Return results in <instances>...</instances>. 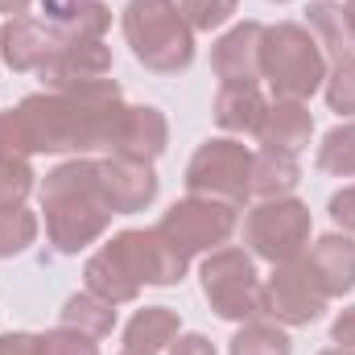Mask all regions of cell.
<instances>
[{
  "mask_svg": "<svg viewBox=\"0 0 355 355\" xmlns=\"http://www.w3.org/2000/svg\"><path fill=\"white\" fill-rule=\"evenodd\" d=\"M302 261L314 272V281L322 285L327 297H343V293L355 289V240L347 232L318 236V240L302 252Z\"/></svg>",
  "mask_w": 355,
  "mask_h": 355,
  "instance_id": "cell-17",
  "label": "cell"
},
{
  "mask_svg": "<svg viewBox=\"0 0 355 355\" xmlns=\"http://www.w3.org/2000/svg\"><path fill=\"white\" fill-rule=\"evenodd\" d=\"M178 335H182L178 310H170V306H145V310H137V314L128 318V327H124V347H128V352L157 355V352H166Z\"/></svg>",
  "mask_w": 355,
  "mask_h": 355,
  "instance_id": "cell-21",
  "label": "cell"
},
{
  "mask_svg": "<svg viewBox=\"0 0 355 355\" xmlns=\"http://www.w3.org/2000/svg\"><path fill=\"white\" fill-rule=\"evenodd\" d=\"M0 355H37V335H29V331L0 335Z\"/></svg>",
  "mask_w": 355,
  "mask_h": 355,
  "instance_id": "cell-32",
  "label": "cell"
},
{
  "mask_svg": "<svg viewBox=\"0 0 355 355\" xmlns=\"http://www.w3.org/2000/svg\"><path fill=\"white\" fill-rule=\"evenodd\" d=\"M202 297L223 322H252L265 318V281L252 265V252L244 248H215L198 265Z\"/></svg>",
  "mask_w": 355,
  "mask_h": 355,
  "instance_id": "cell-6",
  "label": "cell"
},
{
  "mask_svg": "<svg viewBox=\"0 0 355 355\" xmlns=\"http://www.w3.org/2000/svg\"><path fill=\"white\" fill-rule=\"evenodd\" d=\"M42 12L67 37H103L112 25V8L103 0H42Z\"/></svg>",
  "mask_w": 355,
  "mask_h": 355,
  "instance_id": "cell-20",
  "label": "cell"
},
{
  "mask_svg": "<svg viewBox=\"0 0 355 355\" xmlns=\"http://www.w3.org/2000/svg\"><path fill=\"white\" fill-rule=\"evenodd\" d=\"M170 145V120L153 107V103H124L107 141L112 157H128V162H157Z\"/></svg>",
  "mask_w": 355,
  "mask_h": 355,
  "instance_id": "cell-12",
  "label": "cell"
},
{
  "mask_svg": "<svg viewBox=\"0 0 355 355\" xmlns=\"http://www.w3.org/2000/svg\"><path fill=\"white\" fill-rule=\"evenodd\" d=\"M244 244L268 265L297 261L310 248V207L293 194L261 198L244 219Z\"/></svg>",
  "mask_w": 355,
  "mask_h": 355,
  "instance_id": "cell-8",
  "label": "cell"
},
{
  "mask_svg": "<svg viewBox=\"0 0 355 355\" xmlns=\"http://www.w3.org/2000/svg\"><path fill=\"white\" fill-rule=\"evenodd\" d=\"M252 157L257 153L248 145H240L236 137H211L194 149L182 182L190 194H207V198L244 207L252 198Z\"/></svg>",
  "mask_w": 355,
  "mask_h": 355,
  "instance_id": "cell-7",
  "label": "cell"
},
{
  "mask_svg": "<svg viewBox=\"0 0 355 355\" xmlns=\"http://www.w3.org/2000/svg\"><path fill=\"white\" fill-rule=\"evenodd\" d=\"M297 182H302L297 153L261 149L252 157V198H285V194H293Z\"/></svg>",
  "mask_w": 355,
  "mask_h": 355,
  "instance_id": "cell-23",
  "label": "cell"
},
{
  "mask_svg": "<svg viewBox=\"0 0 355 355\" xmlns=\"http://www.w3.org/2000/svg\"><path fill=\"white\" fill-rule=\"evenodd\" d=\"M58 46H62V33L46 17H8L0 25V58L17 75H37Z\"/></svg>",
  "mask_w": 355,
  "mask_h": 355,
  "instance_id": "cell-14",
  "label": "cell"
},
{
  "mask_svg": "<svg viewBox=\"0 0 355 355\" xmlns=\"http://www.w3.org/2000/svg\"><path fill=\"white\" fill-rule=\"evenodd\" d=\"M42 211L46 240L62 257H79L112 227V202L103 194V178L95 157H71L42 178Z\"/></svg>",
  "mask_w": 355,
  "mask_h": 355,
  "instance_id": "cell-2",
  "label": "cell"
},
{
  "mask_svg": "<svg viewBox=\"0 0 355 355\" xmlns=\"http://www.w3.org/2000/svg\"><path fill=\"white\" fill-rule=\"evenodd\" d=\"M306 29L314 33V42L322 46V54H331L335 62L339 58H352L355 54V29L343 12V4L335 0H318L306 8Z\"/></svg>",
  "mask_w": 355,
  "mask_h": 355,
  "instance_id": "cell-22",
  "label": "cell"
},
{
  "mask_svg": "<svg viewBox=\"0 0 355 355\" xmlns=\"http://www.w3.org/2000/svg\"><path fill=\"white\" fill-rule=\"evenodd\" d=\"M314 166L331 178H355V120L335 124L322 137V145L314 153Z\"/></svg>",
  "mask_w": 355,
  "mask_h": 355,
  "instance_id": "cell-26",
  "label": "cell"
},
{
  "mask_svg": "<svg viewBox=\"0 0 355 355\" xmlns=\"http://www.w3.org/2000/svg\"><path fill=\"white\" fill-rule=\"evenodd\" d=\"M236 223H240V207H232L223 198H207V194H186L162 215L157 232L190 261L198 252L223 248L232 240Z\"/></svg>",
  "mask_w": 355,
  "mask_h": 355,
  "instance_id": "cell-9",
  "label": "cell"
},
{
  "mask_svg": "<svg viewBox=\"0 0 355 355\" xmlns=\"http://www.w3.org/2000/svg\"><path fill=\"white\" fill-rule=\"evenodd\" d=\"M318 355H355V347H327V352H318Z\"/></svg>",
  "mask_w": 355,
  "mask_h": 355,
  "instance_id": "cell-35",
  "label": "cell"
},
{
  "mask_svg": "<svg viewBox=\"0 0 355 355\" xmlns=\"http://www.w3.org/2000/svg\"><path fill=\"white\" fill-rule=\"evenodd\" d=\"M236 4H240V0H182L178 8H182V17L190 21V29L211 33V29H219V25L232 21Z\"/></svg>",
  "mask_w": 355,
  "mask_h": 355,
  "instance_id": "cell-29",
  "label": "cell"
},
{
  "mask_svg": "<svg viewBox=\"0 0 355 355\" xmlns=\"http://www.w3.org/2000/svg\"><path fill=\"white\" fill-rule=\"evenodd\" d=\"M322 91H327V107L335 116H352L355 120V54L352 58H339L335 71H327Z\"/></svg>",
  "mask_w": 355,
  "mask_h": 355,
  "instance_id": "cell-27",
  "label": "cell"
},
{
  "mask_svg": "<svg viewBox=\"0 0 355 355\" xmlns=\"http://www.w3.org/2000/svg\"><path fill=\"white\" fill-rule=\"evenodd\" d=\"M331 343L335 347H355V306L339 310L335 322H331Z\"/></svg>",
  "mask_w": 355,
  "mask_h": 355,
  "instance_id": "cell-31",
  "label": "cell"
},
{
  "mask_svg": "<svg viewBox=\"0 0 355 355\" xmlns=\"http://www.w3.org/2000/svg\"><path fill=\"white\" fill-rule=\"evenodd\" d=\"M62 327H75V331H83L91 339H107L112 331H116V306L112 302H103L99 293H71L67 297V306H62Z\"/></svg>",
  "mask_w": 355,
  "mask_h": 355,
  "instance_id": "cell-24",
  "label": "cell"
},
{
  "mask_svg": "<svg viewBox=\"0 0 355 355\" xmlns=\"http://www.w3.org/2000/svg\"><path fill=\"white\" fill-rule=\"evenodd\" d=\"M132 58L153 75H178L194 62V29L178 0H128L120 12Z\"/></svg>",
  "mask_w": 355,
  "mask_h": 355,
  "instance_id": "cell-4",
  "label": "cell"
},
{
  "mask_svg": "<svg viewBox=\"0 0 355 355\" xmlns=\"http://www.w3.org/2000/svg\"><path fill=\"white\" fill-rule=\"evenodd\" d=\"M107 75H112V50L103 46V37H67V33H62V46L50 54V62L37 71L46 91L107 79Z\"/></svg>",
  "mask_w": 355,
  "mask_h": 355,
  "instance_id": "cell-13",
  "label": "cell"
},
{
  "mask_svg": "<svg viewBox=\"0 0 355 355\" xmlns=\"http://www.w3.org/2000/svg\"><path fill=\"white\" fill-rule=\"evenodd\" d=\"M272 4H289V0H272Z\"/></svg>",
  "mask_w": 355,
  "mask_h": 355,
  "instance_id": "cell-38",
  "label": "cell"
},
{
  "mask_svg": "<svg viewBox=\"0 0 355 355\" xmlns=\"http://www.w3.org/2000/svg\"><path fill=\"white\" fill-rule=\"evenodd\" d=\"M227 355H293V343L281 331V322L252 318V322H240V331L227 343Z\"/></svg>",
  "mask_w": 355,
  "mask_h": 355,
  "instance_id": "cell-25",
  "label": "cell"
},
{
  "mask_svg": "<svg viewBox=\"0 0 355 355\" xmlns=\"http://www.w3.org/2000/svg\"><path fill=\"white\" fill-rule=\"evenodd\" d=\"M327 211H331L335 227H343V232H355V186H343V190H335V194H331V202H327Z\"/></svg>",
  "mask_w": 355,
  "mask_h": 355,
  "instance_id": "cell-30",
  "label": "cell"
},
{
  "mask_svg": "<svg viewBox=\"0 0 355 355\" xmlns=\"http://www.w3.org/2000/svg\"><path fill=\"white\" fill-rule=\"evenodd\" d=\"M327 293L314 281V272L306 261H285L272 265V277L265 281V318L281 322V327H310L327 314Z\"/></svg>",
  "mask_w": 355,
  "mask_h": 355,
  "instance_id": "cell-10",
  "label": "cell"
},
{
  "mask_svg": "<svg viewBox=\"0 0 355 355\" xmlns=\"http://www.w3.org/2000/svg\"><path fill=\"white\" fill-rule=\"evenodd\" d=\"M343 12H347V21H352V29H355V0H347V4H343Z\"/></svg>",
  "mask_w": 355,
  "mask_h": 355,
  "instance_id": "cell-36",
  "label": "cell"
},
{
  "mask_svg": "<svg viewBox=\"0 0 355 355\" xmlns=\"http://www.w3.org/2000/svg\"><path fill=\"white\" fill-rule=\"evenodd\" d=\"M186 257L157 232V227H128L112 236L99 252H91L87 268V289L99 293L112 306L137 302L141 285H178L186 277Z\"/></svg>",
  "mask_w": 355,
  "mask_h": 355,
  "instance_id": "cell-3",
  "label": "cell"
},
{
  "mask_svg": "<svg viewBox=\"0 0 355 355\" xmlns=\"http://www.w3.org/2000/svg\"><path fill=\"white\" fill-rule=\"evenodd\" d=\"M120 355H149V352H128V347H124V352H120Z\"/></svg>",
  "mask_w": 355,
  "mask_h": 355,
  "instance_id": "cell-37",
  "label": "cell"
},
{
  "mask_svg": "<svg viewBox=\"0 0 355 355\" xmlns=\"http://www.w3.org/2000/svg\"><path fill=\"white\" fill-rule=\"evenodd\" d=\"M99 178H103V194L112 202L116 215H132V211H145L162 182L153 174L149 162H128V157H103L99 162Z\"/></svg>",
  "mask_w": 355,
  "mask_h": 355,
  "instance_id": "cell-15",
  "label": "cell"
},
{
  "mask_svg": "<svg viewBox=\"0 0 355 355\" xmlns=\"http://www.w3.org/2000/svg\"><path fill=\"white\" fill-rule=\"evenodd\" d=\"M215 124L232 137H261L268 116V99L261 83H223L215 91Z\"/></svg>",
  "mask_w": 355,
  "mask_h": 355,
  "instance_id": "cell-18",
  "label": "cell"
},
{
  "mask_svg": "<svg viewBox=\"0 0 355 355\" xmlns=\"http://www.w3.org/2000/svg\"><path fill=\"white\" fill-rule=\"evenodd\" d=\"M29 4H33V0H0V12H4V17H25Z\"/></svg>",
  "mask_w": 355,
  "mask_h": 355,
  "instance_id": "cell-34",
  "label": "cell"
},
{
  "mask_svg": "<svg viewBox=\"0 0 355 355\" xmlns=\"http://www.w3.org/2000/svg\"><path fill=\"white\" fill-rule=\"evenodd\" d=\"M261 37L265 25L261 21H240L232 25L215 50H211V67L223 83H261Z\"/></svg>",
  "mask_w": 355,
  "mask_h": 355,
  "instance_id": "cell-16",
  "label": "cell"
},
{
  "mask_svg": "<svg viewBox=\"0 0 355 355\" xmlns=\"http://www.w3.org/2000/svg\"><path fill=\"white\" fill-rule=\"evenodd\" d=\"M33 182L37 174L29 162H0V261L21 257L37 240V215L25 207Z\"/></svg>",
  "mask_w": 355,
  "mask_h": 355,
  "instance_id": "cell-11",
  "label": "cell"
},
{
  "mask_svg": "<svg viewBox=\"0 0 355 355\" xmlns=\"http://www.w3.org/2000/svg\"><path fill=\"white\" fill-rule=\"evenodd\" d=\"M124 91L116 79H91L58 91H33L17 107L0 112V162H29L33 153L107 149Z\"/></svg>",
  "mask_w": 355,
  "mask_h": 355,
  "instance_id": "cell-1",
  "label": "cell"
},
{
  "mask_svg": "<svg viewBox=\"0 0 355 355\" xmlns=\"http://www.w3.org/2000/svg\"><path fill=\"white\" fill-rule=\"evenodd\" d=\"M261 79L272 87V99H310L327 83V54L314 33L297 21L265 25L261 37Z\"/></svg>",
  "mask_w": 355,
  "mask_h": 355,
  "instance_id": "cell-5",
  "label": "cell"
},
{
  "mask_svg": "<svg viewBox=\"0 0 355 355\" xmlns=\"http://www.w3.org/2000/svg\"><path fill=\"white\" fill-rule=\"evenodd\" d=\"M314 137V116L302 99H272L261 128V149H281V153H302Z\"/></svg>",
  "mask_w": 355,
  "mask_h": 355,
  "instance_id": "cell-19",
  "label": "cell"
},
{
  "mask_svg": "<svg viewBox=\"0 0 355 355\" xmlns=\"http://www.w3.org/2000/svg\"><path fill=\"white\" fill-rule=\"evenodd\" d=\"M37 355H99V339L58 322L54 331L37 335Z\"/></svg>",
  "mask_w": 355,
  "mask_h": 355,
  "instance_id": "cell-28",
  "label": "cell"
},
{
  "mask_svg": "<svg viewBox=\"0 0 355 355\" xmlns=\"http://www.w3.org/2000/svg\"><path fill=\"white\" fill-rule=\"evenodd\" d=\"M170 355H219L215 352V343L207 339V335H178L174 343H170Z\"/></svg>",
  "mask_w": 355,
  "mask_h": 355,
  "instance_id": "cell-33",
  "label": "cell"
}]
</instances>
